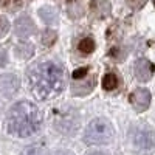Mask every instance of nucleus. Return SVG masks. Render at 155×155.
<instances>
[{
  "label": "nucleus",
  "instance_id": "obj_6",
  "mask_svg": "<svg viewBox=\"0 0 155 155\" xmlns=\"http://www.w3.org/2000/svg\"><path fill=\"white\" fill-rule=\"evenodd\" d=\"M19 87H20V84H19V79H17L16 74L6 73V74H3L2 78H0V93H2L3 96L12 98L17 93Z\"/></svg>",
  "mask_w": 155,
  "mask_h": 155
},
{
  "label": "nucleus",
  "instance_id": "obj_3",
  "mask_svg": "<svg viewBox=\"0 0 155 155\" xmlns=\"http://www.w3.org/2000/svg\"><path fill=\"white\" fill-rule=\"evenodd\" d=\"M115 129L107 118H96L90 123L84 132V141L87 144H107L113 140Z\"/></svg>",
  "mask_w": 155,
  "mask_h": 155
},
{
  "label": "nucleus",
  "instance_id": "obj_5",
  "mask_svg": "<svg viewBox=\"0 0 155 155\" xmlns=\"http://www.w3.org/2000/svg\"><path fill=\"white\" fill-rule=\"evenodd\" d=\"M129 102H130V106L137 112H143V110H146L150 106V92L147 88L140 87V88L134 90V92L130 93V96H129Z\"/></svg>",
  "mask_w": 155,
  "mask_h": 155
},
{
  "label": "nucleus",
  "instance_id": "obj_15",
  "mask_svg": "<svg viewBox=\"0 0 155 155\" xmlns=\"http://www.w3.org/2000/svg\"><path fill=\"white\" fill-rule=\"evenodd\" d=\"M87 155H107V153H104V152H101V150H95V152H88Z\"/></svg>",
  "mask_w": 155,
  "mask_h": 155
},
{
  "label": "nucleus",
  "instance_id": "obj_7",
  "mask_svg": "<svg viewBox=\"0 0 155 155\" xmlns=\"http://www.w3.org/2000/svg\"><path fill=\"white\" fill-rule=\"evenodd\" d=\"M134 71H135V76L138 78V81L146 82V81H149L150 78L153 76V73H155V65H153L149 59L141 58V59H138V61L135 62Z\"/></svg>",
  "mask_w": 155,
  "mask_h": 155
},
{
  "label": "nucleus",
  "instance_id": "obj_14",
  "mask_svg": "<svg viewBox=\"0 0 155 155\" xmlns=\"http://www.w3.org/2000/svg\"><path fill=\"white\" fill-rule=\"evenodd\" d=\"M127 3L130 5L132 8H135V9H138V8H141L144 3H146V0H127Z\"/></svg>",
  "mask_w": 155,
  "mask_h": 155
},
{
  "label": "nucleus",
  "instance_id": "obj_11",
  "mask_svg": "<svg viewBox=\"0 0 155 155\" xmlns=\"http://www.w3.org/2000/svg\"><path fill=\"white\" fill-rule=\"evenodd\" d=\"M78 48H79L81 53L84 54H90L95 51V41L92 37H84L79 41V45H78Z\"/></svg>",
  "mask_w": 155,
  "mask_h": 155
},
{
  "label": "nucleus",
  "instance_id": "obj_13",
  "mask_svg": "<svg viewBox=\"0 0 155 155\" xmlns=\"http://www.w3.org/2000/svg\"><path fill=\"white\" fill-rule=\"evenodd\" d=\"M8 56H6V51H5V48H2L0 47V68H3L5 65H6V59Z\"/></svg>",
  "mask_w": 155,
  "mask_h": 155
},
{
  "label": "nucleus",
  "instance_id": "obj_2",
  "mask_svg": "<svg viewBox=\"0 0 155 155\" xmlns=\"http://www.w3.org/2000/svg\"><path fill=\"white\" fill-rule=\"evenodd\" d=\"M44 116L36 104L28 101H22L14 104L6 115V130L19 138L31 137L42 126Z\"/></svg>",
  "mask_w": 155,
  "mask_h": 155
},
{
  "label": "nucleus",
  "instance_id": "obj_1",
  "mask_svg": "<svg viewBox=\"0 0 155 155\" xmlns=\"http://www.w3.org/2000/svg\"><path fill=\"white\" fill-rule=\"evenodd\" d=\"M27 79L28 87L36 99H50L62 92L64 70L58 61H41L28 68Z\"/></svg>",
  "mask_w": 155,
  "mask_h": 155
},
{
  "label": "nucleus",
  "instance_id": "obj_9",
  "mask_svg": "<svg viewBox=\"0 0 155 155\" xmlns=\"http://www.w3.org/2000/svg\"><path fill=\"white\" fill-rule=\"evenodd\" d=\"M120 85V76L116 73H106L102 76V88L106 92H113V90Z\"/></svg>",
  "mask_w": 155,
  "mask_h": 155
},
{
  "label": "nucleus",
  "instance_id": "obj_10",
  "mask_svg": "<svg viewBox=\"0 0 155 155\" xmlns=\"http://www.w3.org/2000/svg\"><path fill=\"white\" fill-rule=\"evenodd\" d=\"M47 153H48L47 147L44 144H41V143H36L33 146H28V147H25L20 152V155H47Z\"/></svg>",
  "mask_w": 155,
  "mask_h": 155
},
{
  "label": "nucleus",
  "instance_id": "obj_12",
  "mask_svg": "<svg viewBox=\"0 0 155 155\" xmlns=\"http://www.w3.org/2000/svg\"><path fill=\"white\" fill-rule=\"evenodd\" d=\"M87 73H88V68H87V67H81V68H76V70L71 73V78H73V81H78V79H82V78H85Z\"/></svg>",
  "mask_w": 155,
  "mask_h": 155
},
{
  "label": "nucleus",
  "instance_id": "obj_8",
  "mask_svg": "<svg viewBox=\"0 0 155 155\" xmlns=\"http://www.w3.org/2000/svg\"><path fill=\"white\" fill-rule=\"evenodd\" d=\"M34 31V25L28 17H20L16 22V33L20 37H28Z\"/></svg>",
  "mask_w": 155,
  "mask_h": 155
},
{
  "label": "nucleus",
  "instance_id": "obj_16",
  "mask_svg": "<svg viewBox=\"0 0 155 155\" xmlns=\"http://www.w3.org/2000/svg\"><path fill=\"white\" fill-rule=\"evenodd\" d=\"M153 5H155V0H153Z\"/></svg>",
  "mask_w": 155,
  "mask_h": 155
},
{
  "label": "nucleus",
  "instance_id": "obj_4",
  "mask_svg": "<svg viewBox=\"0 0 155 155\" xmlns=\"http://www.w3.org/2000/svg\"><path fill=\"white\" fill-rule=\"evenodd\" d=\"M129 137H130L134 147L140 150H149L155 147V130L146 123L134 124Z\"/></svg>",
  "mask_w": 155,
  "mask_h": 155
}]
</instances>
